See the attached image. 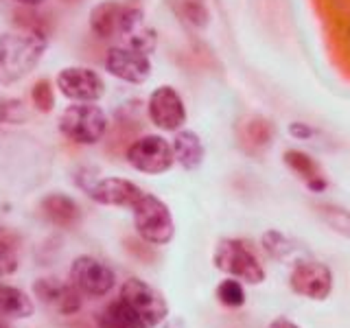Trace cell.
<instances>
[{
	"mask_svg": "<svg viewBox=\"0 0 350 328\" xmlns=\"http://www.w3.org/2000/svg\"><path fill=\"white\" fill-rule=\"evenodd\" d=\"M46 49L42 33H5L0 38V83H14L29 74Z\"/></svg>",
	"mask_w": 350,
	"mask_h": 328,
	"instance_id": "cell-1",
	"label": "cell"
},
{
	"mask_svg": "<svg viewBox=\"0 0 350 328\" xmlns=\"http://www.w3.org/2000/svg\"><path fill=\"white\" fill-rule=\"evenodd\" d=\"M213 262L219 271H224L232 278H241L250 284H260L265 280V269L254 256V251L239 238L219 241L213 254Z\"/></svg>",
	"mask_w": 350,
	"mask_h": 328,
	"instance_id": "cell-2",
	"label": "cell"
},
{
	"mask_svg": "<svg viewBox=\"0 0 350 328\" xmlns=\"http://www.w3.org/2000/svg\"><path fill=\"white\" fill-rule=\"evenodd\" d=\"M134 210V226L138 234L153 245H167L173 238V217L169 213L167 204L158 197L145 193L140 200L131 206Z\"/></svg>",
	"mask_w": 350,
	"mask_h": 328,
	"instance_id": "cell-3",
	"label": "cell"
},
{
	"mask_svg": "<svg viewBox=\"0 0 350 328\" xmlns=\"http://www.w3.org/2000/svg\"><path fill=\"white\" fill-rule=\"evenodd\" d=\"M59 129L66 138L79 142V145H94L105 134L107 116L101 107L92 103L70 105L59 116Z\"/></svg>",
	"mask_w": 350,
	"mask_h": 328,
	"instance_id": "cell-4",
	"label": "cell"
},
{
	"mask_svg": "<svg viewBox=\"0 0 350 328\" xmlns=\"http://www.w3.org/2000/svg\"><path fill=\"white\" fill-rule=\"evenodd\" d=\"M120 300H125L129 304V309L138 315V320L145 328L158 326L169 315L167 300L162 298L160 291H156L145 280L129 278L123 284V289H120Z\"/></svg>",
	"mask_w": 350,
	"mask_h": 328,
	"instance_id": "cell-5",
	"label": "cell"
},
{
	"mask_svg": "<svg viewBox=\"0 0 350 328\" xmlns=\"http://www.w3.org/2000/svg\"><path fill=\"white\" fill-rule=\"evenodd\" d=\"M175 156L171 142L162 136H142L127 149V162L140 173L160 175L171 169Z\"/></svg>",
	"mask_w": 350,
	"mask_h": 328,
	"instance_id": "cell-6",
	"label": "cell"
},
{
	"mask_svg": "<svg viewBox=\"0 0 350 328\" xmlns=\"http://www.w3.org/2000/svg\"><path fill=\"white\" fill-rule=\"evenodd\" d=\"M291 289L309 300H326L333 291V273L324 262L300 258L289 276Z\"/></svg>",
	"mask_w": 350,
	"mask_h": 328,
	"instance_id": "cell-7",
	"label": "cell"
},
{
	"mask_svg": "<svg viewBox=\"0 0 350 328\" xmlns=\"http://www.w3.org/2000/svg\"><path fill=\"white\" fill-rule=\"evenodd\" d=\"M114 271L94 256L75 258L70 267V282L75 284V289L79 293L92 295V298H101V295L109 293V289L114 287Z\"/></svg>",
	"mask_w": 350,
	"mask_h": 328,
	"instance_id": "cell-8",
	"label": "cell"
},
{
	"mask_svg": "<svg viewBox=\"0 0 350 328\" xmlns=\"http://www.w3.org/2000/svg\"><path fill=\"white\" fill-rule=\"evenodd\" d=\"M149 118L162 131H178L186 123V107L180 92L171 85L156 87L149 96Z\"/></svg>",
	"mask_w": 350,
	"mask_h": 328,
	"instance_id": "cell-9",
	"label": "cell"
},
{
	"mask_svg": "<svg viewBox=\"0 0 350 328\" xmlns=\"http://www.w3.org/2000/svg\"><path fill=\"white\" fill-rule=\"evenodd\" d=\"M57 87L64 96L72 98V101H81V103H94L105 92V83L101 77L94 70L79 68V66L64 68L57 74Z\"/></svg>",
	"mask_w": 350,
	"mask_h": 328,
	"instance_id": "cell-10",
	"label": "cell"
},
{
	"mask_svg": "<svg viewBox=\"0 0 350 328\" xmlns=\"http://www.w3.org/2000/svg\"><path fill=\"white\" fill-rule=\"evenodd\" d=\"M105 68L116 79H123L127 83H145L151 74V62L140 51L129 46H114L107 51Z\"/></svg>",
	"mask_w": 350,
	"mask_h": 328,
	"instance_id": "cell-11",
	"label": "cell"
},
{
	"mask_svg": "<svg viewBox=\"0 0 350 328\" xmlns=\"http://www.w3.org/2000/svg\"><path fill=\"white\" fill-rule=\"evenodd\" d=\"M83 191L92 197L96 204L105 206H134L142 195L138 186L123 178H101L83 184Z\"/></svg>",
	"mask_w": 350,
	"mask_h": 328,
	"instance_id": "cell-12",
	"label": "cell"
},
{
	"mask_svg": "<svg viewBox=\"0 0 350 328\" xmlns=\"http://www.w3.org/2000/svg\"><path fill=\"white\" fill-rule=\"evenodd\" d=\"M33 293L36 298L46 304L49 309L57 311L62 315H72L81 309V298L79 291L75 289V284H66L55 278H40L33 282Z\"/></svg>",
	"mask_w": 350,
	"mask_h": 328,
	"instance_id": "cell-13",
	"label": "cell"
},
{
	"mask_svg": "<svg viewBox=\"0 0 350 328\" xmlns=\"http://www.w3.org/2000/svg\"><path fill=\"white\" fill-rule=\"evenodd\" d=\"M120 38H125V46L140 51L149 55L153 49H156V31L147 27L145 22V14L138 7H129L125 11L123 18V27H120Z\"/></svg>",
	"mask_w": 350,
	"mask_h": 328,
	"instance_id": "cell-14",
	"label": "cell"
},
{
	"mask_svg": "<svg viewBox=\"0 0 350 328\" xmlns=\"http://www.w3.org/2000/svg\"><path fill=\"white\" fill-rule=\"evenodd\" d=\"M237 140L245 153L260 156L273 140V125L260 116H247L237 125Z\"/></svg>",
	"mask_w": 350,
	"mask_h": 328,
	"instance_id": "cell-15",
	"label": "cell"
},
{
	"mask_svg": "<svg viewBox=\"0 0 350 328\" xmlns=\"http://www.w3.org/2000/svg\"><path fill=\"white\" fill-rule=\"evenodd\" d=\"M127 5L116 3V0H105V3L96 5L90 14V29L94 31V36L109 40L116 38L123 27Z\"/></svg>",
	"mask_w": 350,
	"mask_h": 328,
	"instance_id": "cell-16",
	"label": "cell"
},
{
	"mask_svg": "<svg viewBox=\"0 0 350 328\" xmlns=\"http://www.w3.org/2000/svg\"><path fill=\"white\" fill-rule=\"evenodd\" d=\"M173 147V156L175 160L180 162V167L186 169V171H195L202 167L204 162V145H202V138L195 134L191 129H184V131H178L171 142Z\"/></svg>",
	"mask_w": 350,
	"mask_h": 328,
	"instance_id": "cell-17",
	"label": "cell"
},
{
	"mask_svg": "<svg viewBox=\"0 0 350 328\" xmlns=\"http://www.w3.org/2000/svg\"><path fill=\"white\" fill-rule=\"evenodd\" d=\"M284 164L298 175V178L304 180V184L309 186L311 191L315 193H320L326 189V180L322 178V169H320V164H317L309 153H304L300 149H289V151H284Z\"/></svg>",
	"mask_w": 350,
	"mask_h": 328,
	"instance_id": "cell-18",
	"label": "cell"
},
{
	"mask_svg": "<svg viewBox=\"0 0 350 328\" xmlns=\"http://www.w3.org/2000/svg\"><path fill=\"white\" fill-rule=\"evenodd\" d=\"M42 213L46 215L49 221L57 223V226H75L79 221V206H77L68 195L62 193H53L42 200Z\"/></svg>",
	"mask_w": 350,
	"mask_h": 328,
	"instance_id": "cell-19",
	"label": "cell"
},
{
	"mask_svg": "<svg viewBox=\"0 0 350 328\" xmlns=\"http://www.w3.org/2000/svg\"><path fill=\"white\" fill-rule=\"evenodd\" d=\"M98 328H145L125 300L109 302L96 317Z\"/></svg>",
	"mask_w": 350,
	"mask_h": 328,
	"instance_id": "cell-20",
	"label": "cell"
},
{
	"mask_svg": "<svg viewBox=\"0 0 350 328\" xmlns=\"http://www.w3.org/2000/svg\"><path fill=\"white\" fill-rule=\"evenodd\" d=\"M31 313H33V302L29 295L16 287H9V284L0 282V315L25 320Z\"/></svg>",
	"mask_w": 350,
	"mask_h": 328,
	"instance_id": "cell-21",
	"label": "cell"
},
{
	"mask_svg": "<svg viewBox=\"0 0 350 328\" xmlns=\"http://www.w3.org/2000/svg\"><path fill=\"white\" fill-rule=\"evenodd\" d=\"M262 247H265V251L273 260H287L289 256L304 251V247L298 241L284 236L278 230H267V232L262 234Z\"/></svg>",
	"mask_w": 350,
	"mask_h": 328,
	"instance_id": "cell-22",
	"label": "cell"
},
{
	"mask_svg": "<svg viewBox=\"0 0 350 328\" xmlns=\"http://www.w3.org/2000/svg\"><path fill=\"white\" fill-rule=\"evenodd\" d=\"M317 215H320V219L333 230V232L350 238V210L339 208V206L324 204V206H317Z\"/></svg>",
	"mask_w": 350,
	"mask_h": 328,
	"instance_id": "cell-23",
	"label": "cell"
},
{
	"mask_svg": "<svg viewBox=\"0 0 350 328\" xmlns=\"http://www.w3.org/2000/svg\"><path fill=\"white\" fill-rule=\"evenodd\" d=\"M217 300L224 306H230V309H239V306L245 304V291L241 287L239 280H224L217 287Z\"/></svg>",
	"mask_w": 350,
	"mask_h": 328,
	"instance_id": "cell-24",
	"label": "cell"
},
{
	"mask_svg": "<svg viewBox=\"0 0 350 328\" xmlns=\"http://www.w3.org/2000/svg\"><path fill=\"white\" fill-rule=\"evenodd\" d=\"M25 107L18 98L0 96V120L3 123H20V120H25Z\"/></svg>",
	"mask_w": 350,
	"mask_h": 328,
	"instance_id": "cell-25",
	"label": "cell"
},
{
	"mask_svg": "<svg viewBox=\"0 0 350 328\" xmlns=\"http://www.w3.org/2000/svg\"><path fill=\"white\" fill-rule=\"evenodd\" d=\"M31 96H33V103H36L38 109H42V112H49V109L53 107V87L49 81H38L36 85H33L31 90Z\"/></svg>",
	"mask_w": 350,
	"mask_h": 328,
	"instance_id": "cell-26",
	"label": "cell"
},
{
	"mask_svg": "<svg viewBox=\"0 0 350 328\" xmlns=\"http://www.w3.org/2000/svg\"><path fill=\"white\" fill-rule=\"evenodd\" d=\"M18 269V256L7 243L0 241V276H9Z\"/></svg>",
	"mask_w": 350,
	"mask_h": 328,
	"instance_id": "cell-27",
	"label": "cell"
},
{
	"mask_svg": "<svg viewBox=\"0 0 350 328\" xmlns=\"http://www.w3.org/2000/svg\"><path fill=\"white\" fill-rule=\"evenodd\" d=\"M186 18H189L193 25H206L208 14L202 0H189V3H186Z\"/></svg>",
	"mask_w": 350,
	"mask_h": 328,
	"instance_id": "cell-28",
	"label": "cell"
},
{
	"mask_svg": "<svg viewBox=\"0 0 350 328\" xmlns=\"http://www.w3.org/2000/svg\"><path fill=\"white\" fill-rule=\"evenodd\" d=\"M289 131H291V136L300 138V140H309V138L315 134V129L309 127V125H304V123H293V125L289 127Z\"/></svg>",
	"mask_w": 350,
	"mask_h": 328,
	"instance_id": "cell-29",
	"label": "cell"
},
{
	"mask_svg": "<svg viewBox=\"0 0 350 328\" xmlns=\"http://www.w3.org/2000/svg\"><path fill=\"white\" fill-rule=\"evenodd\" d=\"M267 328H300L298 324H293L291 320H287V317H276Z\"/></svg>",
	"mask_w": 350,
	"mask_h": 328,
	"instance_id": "cell-30",
	"label": "cell"
},
{
	"mask_svg": "<svg viewBox=\"0 0 350 328\" xmlns=\"http://www.w3.org/2000/svg\"><path fill=\"white\" fill-rule=\"evenodd\" d=\"M162 328H191L189 324H186L182 317H173V320H169V322H164V326Z\"/></svg>",
	"mask_w": 350,
	"mask_h": 328,
	"instance_id": "cell-31",
	"label": "cell"
},
{
	"mask_svg": "<svg viewBox=\"0 0 350 328\" xmlns=\"http://www.w3.org/2000/svg\"><path fill=\"white\" fill-rule=\"evenodd\" d=\"M16 3H20V5H40V3H44V0H16Z\"/></svg>",
	"mask_w": 350,
	"mask_h": 328,
	"instance_id": "cell-32",
	"label": "cell"
},
{
	"mask_svg": "<svg viewBox=\"0 0 350 328\" xmlns=\"http://www.w3.org/2000/svg\"><path fill=\"white\" fill-rule=\"evenodd\" d=\"M0 328H9L7 324H3V322H0Z\"/></svg>",
	"mask_w": 350,
	"mask_h": 328,
	"instance_id": "cell-33",
	"label": "cell"
}]
</instances>
